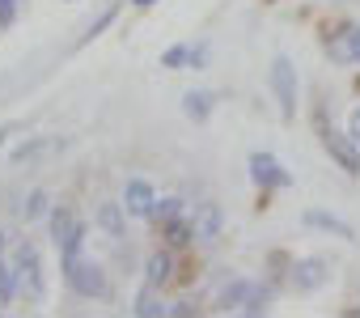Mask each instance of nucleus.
<instances>
[{"label": "nucleus", "mask_w": 360, "mask_h": 318, "mask_svg": "<svg viewBox=\"0 0 360 318\" xmlns=\"http://www.w3.org/2000/svg\"><path fill=\"white\" fill-rule=\"evenodd\" d=\"M64 280H68V288L72 293H81V297H106V276H102V267L98 263H89V259H64Z\"/></svg>", "instance_id": "nucleus-1"}, {"label": "nucleus", "mask_w": 360, "mask_h": 318, "mask_svg": "<svg viewBox=\"0 0 360 318\" xmlns=\"http://www.w3.org/2000/svg\"><path fill=\"white\" fill-rule=\"evenodd\" d=\"M318 136H322V148L339 162V170H347V174H360V144L352 140V136H339L335 127H326V119L318 115Z\"/></svg>", "instance_id": "nucleus-2"}, {"label": "nucleus", "mask_w": 360, "mask_h": 318, "mask_svg": "<svg viewBox=\"0 0 360 318\" xmlns=\"http://www.w3.org/2000/svg\"><path fill=\"white\" fill-rule=\"evenodd\" d=\"M271 89H276L280 115L292 119V115H297V68H292L288 56H276V60H271Z\"/></svg>", "instance_id": "nucleus-3"}, {"label": "nucleus", "mask_w": 360, "mask_h": 318, "mask_svg": "<svg viewBox=\"0 0 360 318\" xmlns=\"http://www.w3.org/2000/svg\"><path fill=\"white\" fill-rule=\"evenodd\" d=\"M13 267H18V284H22V293L39 301V297H43V267H39V250H34L30 242H22V246H18Z\"/></svg>", "instance_id": "nucleus-4"}, {"label": "nucleus", "mask_w": 360, "mask_h": 318, "mask_svg": "<svg viewBox=\"0 0 360 318\" xmlns=\"http://www.w3.org/2000/svg\"><path fill=\"white\" fill-rule=\"evenodd\" d=\"M250 179L267 191V187H292V174L276 162L271 153H250Z\"/></svg>", "instance_id": "nucleus-5"}, {"label": "nucleus", "mask_w": 360, "mask_h": 318, "mask_svg": "<svg viewBox=\"0 0 360 318\" xmlns=\"http://www.w3.org/2000/svg\"><path fill=\"white\" fill-rule=\"evenodd\" d=\"M330 280V267L322 263V259H297L292 263V288L297 293H314V288H322Z\"/></svg>", "instance_id": "nucleus-6"}, {"label": "nucleus", "mask_w": 360, "mask_h": 318, "mask_svg": "<svg viewBox=\"0 0 360 318\" xmlns=\"http://www.w3.org/2000/svg\"><path fill=\"white\" fill-rule=\"evenodd\" d=\"M153 204H157V191H153L144 179H127V187H123V208H127V217H153Z\"/></svg>", "instance_id": "nucleus-7"}, {"label": "nucleus", "mask_w": 360, "mask_h": 318, "mask_svg": "<svg viewBox=\"0 0 360 318\" xmlns=\"http://www.w3.org/2000/svg\"><path fill=\"white\" fill-rule=\"evenodd\" d=\"M191 225H195V238L200 242H212V238H221V229H225V212H221V204H200L195 208V217H191Z\"/></svg>", "instance_id": "nucleus-8"}, {"label": "nucleus", "mask_w": 360, "mask_h": 318, "mask_svg": "<svg viewBox=\"0 0 360 318\" xmlns=\"http://www.w3.org/2000/svg\"><path fill=\"white\" fill-rule=\"evenodd\" d=\"M305 225H314V229H326V234H335V238H343V242H356V229H352L343 217H335V212L309 208V212H305Z\"/></svg>", "instance_id": "nucleus-9"}, {"label": "nucleus", "mask_w": 360, "mask_h": 318, "mask_svg": "<svg viewBox=\"0 0 360 318\" xmlns=\"http://www.w3.org/2000/svg\"><path fill=\"white\" fill-rule=\"evenodd\" d=\"M212 106H217V98H212L208 89H191V94L183 98V110H187V119H195V123H204V119L212 115Z\"/></svg>", "instance_id": "nucleus-10"}, {"label": "nucleus", "mask_w": 360, "mask_h": 318, "mask_svg": "<svg viewBox=\"0 0 360 318\" xmlns=\"http://www.w3.org/2000/svg\"><path fill=\"white\" fill-rule=\"evenodd\" d=\"M250 297V280H229L221 293H217V310H242Z\"/></svg>", "instance_id": "nucleus-11"}, {"label": "nucleus", "mask_w": 360, "mask_h": 318, "mask_svg": "<svg viewBox=\"0 0 360 318\" xmlns=\"http://www.w3.org/2000/svg\"><path fill=\"white\" fill-rule=\"evenodd\" d=\"M136 314H140V318H161V314H169V305L157 297V284H144V293L136 297Z\"/></svg>", "instance_id": "nucleus-12"}, {"label": "nucleus", "mask_w": 360, "mask_h": 318, "mask_svg": "<svg viewBox=\"0 0 360 318\" xmlns=\"http://www.w3.org/2000/svg\"><path fill=\"white\" fill-rule=\"evenodd\" d=\"M77 225H81V221H77L68 208H51V238H56V246H64V242L72 238Z\"/></svg>", "instance_id": "nucleus-13"}, {"label": "nucleus", "mask_w": 360, "mask_h": 318, "mask_svg": "<svg viewBox=\"0 0 360 318\" xmlns=\"http://www.w3.org/2000/svg\"><path fill=\"white\" fill-rule=\"evenodd\" d=\"M123 212H127L123 204H102V208H98V225L119 238V234H123Z\"/></svg>", "instance_id": "nucleus-14"}, {"label": "nucleus", "mask_w": 360, "mask_h": 318, "mask_svg": "<svg viewBox=\"0 0 360 318\" xmlns=\"http://www.w3.org/2000/svg\"><path fill=\"white\" fill-rule=\"evenodd\" d=\"M191 238H195V225H191V221H178V217L165 221V242H169V246H187Z\"/></svg>", "instance_id": "nucleus-15"}, {"label": "nucleus", "mask_w": 360, "mask_h": 318, "mask_svg": "<svg viewBox=\"0 0 360 318\" xmlns=\"http://www.w3.org/2000/svg\"><path fill=\"white\" fill-rule=\"evenodd\" d=\"M18 288H22L18 284V267H9L5 259H0V305H9L18 297Z\"/></svg>", "instance_id": "nucleus-16"}, {"label": "nucleus", "mask_w": 360, "mask_h": 318, "mask_svg": "<svg viewBox=\"0 0 360 318\" xmlns=\"http://www.w3.org/2000/svg\"><path fill=\"white\" fill-rule=\"evenodd\" d=\"M267 305H271V288H267V284H250V297H246L242 314H263Z\"/></svg>", "instance_id": "nucleus-17"}, {"label": "nucleus", "mask_w": 360, "mask_h": 318, "mask_svg": "<svg viewBox=\"0 0 360 318\" xmlns=\"http://www.w3.org/2000/svg\"><path fill=\"white\" fill-rule=\"evenodd\" d=\"M144 272H148V284L161 288V284L169 280V255H148V267H144Z\"/></svg>", "instance_id": "nucleus-18"}, {"label": "nucleus", "mask_w": 360, "mask_h": 318, "mask_svg": "<svg viewBox=\"0 0 360 318\" xmlns=\"http://www.w3.org/2000/svg\"><path fill=\"white\" fill-rule=\"evenodd\" d=\"M161 68H191V47L187 43H178L161 56Z\"/></svg>", "instance_id": "nucleus-19"}, {"label": "nucleus", "mask_w": 360, "mask_h": 318, "mask_svg": "<svg viewBox=\"0 0 360 318\" xmlns=\"http://www.w3.org/2000/svg\"><path fill=\"white\" fill-rule=\"evenodd\" d=\"M43 212H47V191H30V200H26L22 217H26V221H39Z\"/></svg>", "instance_id": "nucleus-20"}, {"label": "nucleus", "mask_w": 360, "mask_h": 318, "mask_svg": "<svg viewBox=\"0 0 360 318\" xmlns=\"http://www.w3.org/2000/svg\"><path fill=\"white\" fill-rule=\"evenodd\" d=\"M51 148V140H30V144H22V148H13V162H30V157H39V153H47Z\"/></svg>", "instance_id": "nucleus-21"}, {"label": "nucleus", "mask_w": 360, "mask_h": 318, "mask_svg": "<svg viewBox=\"0 0 360 318\" xmlns=\"http://www.w3.org/2000/svg\"><path fill=\"white\" fill-rule=\"evenodd\" d=\"M81 242H85V225H77V229H72V238L60 246V259H77V255H81Z\"/></svg>", "instance_id": "nucleus-22"}, {"label": "nucleus", "mask_w": 360, "mask_h": 318, "mask_svg": "<svg viewBox=\"0 0 360 318\" xmlns=\"http://www.w3.org/2000/svg\"><path fill=\"white\" fill-rule=\"evenodd\" d=\"M153 217H157V221H174V217H178V200H157V204H153Z\"/></svg>", "instance_id": "nucleus-23"}, {"label": "nucleus", "mask_w": 360, "mask_h": 318, "mask_svg": "<svg viewBox=\"0 0 360 318\" xmlns=\"http://www.w3.org/2000/svg\"><path fill=\"white\" fill-rule=\"evenodd\" d=\"M13 18H18V0H0V30L13 26Z\"/></svg>", "instance_id": "nucleus-24"}, {"label": "nucleus", "mask_w": 360, "mask_h": 318, "mask_svg": "<svg viewBox=\"0 0 360 318\" xmlns=\"http://www.w3.org/2000/svg\"><path fill=\"white\" fill-rule=\"evenodd\" d=\"M110 18H115V9H106V13H102V18H98V22H94V26H89V34H85V39H81V43H89V39H98V34H102V30H106V26H110Z\"/></svg>", "instance_id": "nucleus-25"}, {"label": "nucleus", "mask_w": 360, "mask_h": 318, "mask_svg": "<svg viewBox=\"0 0 360 318\" xmlns=\"http://www.w3.org/2000/svg\"><path fill=\"white\" fill-rule=\"evenodd\" d=\"M347 43H352V60L360 64V26H352V30H347Z\"/></svg>", "instance_id": "nucleus-26"}, {"label": "nucleus", "mask_w": 360, "mask_h": 318, "mask_svg": "<svg viewBox=\"0 0 360 318\" xmlns=\"http://www.w3.org/2000/svg\"><path fill=\"white\" fill-rule=\"evenodd\" d=\"M347 136L360 144V106H356V110H352V119H347Z\"/></svg>", "instance_id": "nucleus-27"}, {"label": "nucleus", "mask_w": 360, "mask_h": 318, "mask_svg": "<svg viewBox=\"0 0 360 318\" xmlns=\"http://www.w3.org/2000/svg\"><path fill=\"white\" fill-rule=\"evenodd\" d=\"M169 314H174V318H191V314H195V305H187V301H178V305H169Z\"/></svg>", "instance_id": "nucleus-28"}, {"label": "nucleus", "mask_w": 360, "mask_h": 318, "mask_svg": "<svg viewBox=\"0 0 360 318\" xmlns=\"http://www.w3.org/2000/svg\"><path fill=\"white\" fill-rule=\"evenodd\" d=\"M136 5H153V0H136Z\"/></svg>", "instance_id": "nucleus-29"}, {"label": "nucleus", "mask_w": 360, "mask_h": 318, "mask_svg": "<svg viewBox=\"0 0 360 318\" xmlns=\"http://www.w3.org/2000/svg\"><path fill=\"white\" fill-rule=\"evenodd\" d=\"M0 255H5V238H0Z\"/></svg>", "instance_id": "nucleus-30"}]
</instances>
